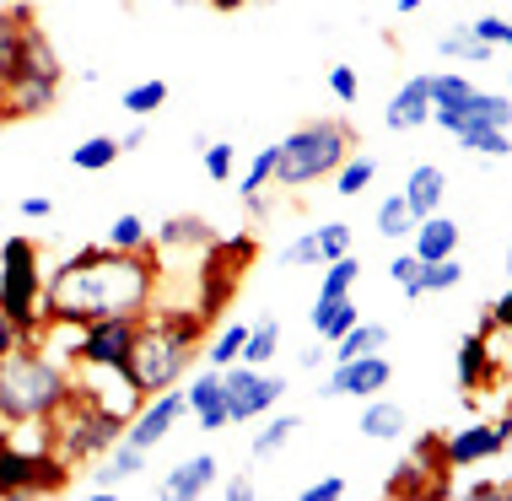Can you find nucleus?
I'll return each instance as SVG.
<instances>
[{
    "label": "nucleus",
    "instance_id": "nucleus-1",
    "mask_svg": "<svg viewBox=\"0 0 512 501\" xmlns=\"http://www.w3.org/2000/svg\"><path fill=\"white\" fill-rule=\"evenodd\" d=\"M157 302V259L151 248L124 254L108 243H87L81 254L54 264L44 275V324L81 329L92 318L146 313Z\"/></svg>",
    "mask_w": 512,
    "mask_h": 501
},
{
    "label": "nucleus",
    "instance_id": "nucleus-2",
    "mask_svg": "<svg viewBox=\"0 0 512 501\" xmlns=\"http://www.w3.org/2000/svg\"><path fill=\"white\" fill-rule=\"evenodd\" d=\"M76 378L60 356H49L38 340H22L17 351L0 361V426H49L54 415L71 405Z\"/></svg>",
    "mask_w": 512,
    "mask_h": 501
},
{
    "label": "nucleus",
    "instance_id": "nucleus-3",
    "mask_svg": "<svg viewBox=\"0 0 512 501\" xmlns=\"http://www.w3.org/2000/svg\"><path fill=\"white\" fill-rule=\"evenodd\" d=\"M356 151V130L345 119H313L275 146V184L308 189L318 178H335V167Z\"/></svg>",
    "mask_w": 512,
    "mask_h": 501
},
{
    "label": "nucleus",
    "instance_id": "nucleus-4",
    "mask_svg": "<svg viewBox=\"0 0 512 501\" xmlns=\"http://www.w3.org/2000/svg\"><path fill=\"white\" fill-rule=\"evenodd\" d=\"M124 426H130V415L108 410V405H98V399H87L76 388L71 405L49 421V442H54V453L76 469V464H87V458H103L124 437Z\"/></svg>",
    "mask_w": 512,
    "mask_h": 501
},
{
    "label": "nucleus",
    "instance_id": "nucleus-5",
    "mask_svg": "<svg viewBox=\"0 0 512 501\" xmlns=\"http://www.w3.org/2000/svg\"><path fill=\"white\" fill-rule=\"evenodd\" d=\"M0 308L22 329V340H38V329H44V270H38L33 238L0 243Z\"/></svg>",
    "mask_w": 512,
    "mask_h": 501
},
{
    "label": "nucleus",
    "instance_id": "nucleus-6",
    "mask_svg": "<svg viewBox=\"0 0 512 501\" xmlns=\"http://www.w3.org/2000/svg\"><path fill=\"white\" fill-rule=\"evenodd\" d=\"M71 485V464L54 442H6L0 437V501L17 496H60Z\"/></svg>",
    "mask_w": 512,
    "mask_h": 501
},
{
    "label": "nucleus",
    "instance_id": "nucleus-7",
    "mask_svg": "<svg viewBox=\"0 0 512 501\" xmlns=\"http://www.w3.org/2000/svg\"><path fill=\"white\" fill-rule=\"evenodd\" d=\"M200 345L178 340L173 329H162L157 318H141V340H135V356H130V383L141 388V394H162V388H178L189 372V361H195Z\"/></svg>",
    "mask_w": 512,
    "mask_h": 501
},
{
    "label": "nucleus",
    "instance_id": "nucleus-8",
    "mask_svg": "<svg viewBox=\"0 0 512 501\" xmlns=\"http://www.w3.org/2000/svg\"><path fill=\"white\" fill-rule=\"evenodd\" d=\"M141 318L146 313H119V318H92V324L76 329L71 340V356L76 367H98V372H124L130 378V356H135V340H141Z\"/></svg>",
    "mask_w": 512,
    "mask_h": 501
},
{
    "label": "nucleus",
    "instance_id": "nucleus-9",
    "mask_svg": "<svg viewBox=\"0 0 512 501\" xmlns=\"http://www.w3.org/2000/svg\"><path fill=\"white\" fill-rule=\"evenodd\" d=\"M221 378H227V410H232V421H259V415H270L286 399V378H281V372H270V367L232 361V367H221Z\"/></svg>",
    "mask_w": 512,
    "mask_h": 501
},
{
    "label": "nucleus",
    "instance_id": "nucleus-10",
    "mask_svg": "<svg viewBox=\"0 0 512 501\" xmlns=\"http://www.w3.org/2000/svg\"><path fill=\"white\" fill-rule=\"evenodd\" d=\"M394 383V361L383 356V351H372V356H351V361H335V367L324 372V399H372V394H383V388Z\"/></svg>",
    "mask_w": 512,
    "mask_h": 501
},
{
    "label": "nucleus",
    "instance_id": "nucleus-11",
    "mask_svg": "<svg viewBox=\"0 0 512 501\" xmlns=\"http://www.w3.org/2000/svg\"><path fill=\"white\" fill-rule=\"evenodd\" d=\"M189 415V399H184V388H162V394H151L141 410L130 415V426H124V437L135 442V448H162V442L173 437V426Z\"/></svg>",
    "mask_w": 512,
    "mask_h": 501
},
{
    "label": "nucleus",
    "instance_id": "nucleus-12",
    "mask_svg": "<svg viewBox=\"0 0 512 501\" xmlns=\"http://www.w3.org/2000/svg\"><path fill=\"white\" fill-rule=\"evenodd\" d=\"M54 92H60V76L44 71H17L0 87V124H17V119H38L54 108Z\"/></svg>",
    "mask_w": 512,
    "mask_h": 501
},
{
    "label": "nucleus",
    "instance_id": "nucleus-13",
    "mask_svg": "<svg viewBox=\"0 0 512 501\" xmlns=\"http://www.w3.org/2000/svg\"><path fill=\"white\" fill-rule=\"evenodd\" d=\"M512 442L502 437V426L496 421H469L459 426L453 437H442V453H448V469H480L491 464V458H502Z\"/></svg>",
    "mask_w": 512,
    "mask_h": 501
},
{
    "label": "nucleus",
    "instance_id": "nucleus-14",
    "mask_svg": "<svg viewBox=\"0 0 512 501\" xmlns=\"http://www.w3.org/2000/svg\"><path fill=\"white\" fill-rule=\"evenodd\" d=\"M453 378H459L464 394H486V388L502 383V361L491 351V334L475 329L459 340V356H453Z\"/></svg>",
    "mask_w": 512,
    "mask_h": 501
},
{
    "label": "nucleus",
    "instance_id": "nucleus-15",
    "mask_svg": "<svg viewBox=\"0 0 512 501\" xmlns=\"http://www.w3.org/2000/svg\"><path fill=\"white\" fill-rule=\"evenodd\" d=\"M432 119H437L448 135L469 130V124H496V130H512V97H502V92H480V87H475L459 108H432Z\"/></svg>",
    "mask_w": 512,
    "mask_h": 501
},
{
    "label": "nucleus",
    "instance_id": "nucleus-16",
    "mask_svg": "<svg viewBox=\"0 0 512 501\" xmlns=\"http://www.w3.org/2000/svg\"><path fill=\"white\" fill-rule=\"evenodd\" d=\"M383 496H389V501H448L453 496V480L437 475V469H426L421 458H405V464L389 469Z\"/></svg>",
    "mask_w": 512,
    "mask_h": 501
},
{
    "label": "nucleus",
    "instance_id": "nucleus-17",
    "mask_svg": "<svg viewBox=\"0 0 512 501\" xmlns=\"http://www.w3.org/2000/svg\"><path fill=\"white\" fill-rule=\"evenodd\" d=\"M184 399H189V421H195L200 431L232 426V410H227V378H221L216 367H205L200 378L184 388Z\"/></svg>",
    "mask_w": 512,
    "mask_h": 501
},
{
    "label": "nucleus",
    "instance_id": "nucleus-18",
    "mask_svg": "<svg viewBox=\"0 0 512 501\" xmlns=\"http://www.w3.org/2000/svg\"><path fill=\"white\" fill-rule=\"evenodd\" d=\"M410 254L421 259V264H437V259H448V254H459V221L453 216H421L415 221V232H410Z\"/></svg>",
    "mask_w": 512,
    "mask_h": 501
},
{
    "label": "nucleus",
    "instance_id": "nucleus-19",
    "mask_svg": "<svg viewBox=\"0 0 512 501\" xmlns=\"http://www.w3.org/2000/svg\"><path fill=\"white\" fill-rule=\"evenodd\" d=\"M426 119H432V87H426V76H410L405 87L389 97L383 124H389V130H421Z\"/></svg>",
    "mask_w": 512,
    "mask_h": 501
},
{
    "label": "nucleus",
    "instance_id": "nucleus-20",
    "mask_svg": "<svg viewBox=\"0 0 512 501\" xmlns=\"http://www.w3.org/2000/svg\"><path fill=\"white\" fill-rule=\"evenodd\" d=\"M33 6H0V87L22 71V49H27V27H33Z\"/></svg>",
    "mask_w": 512,
    "mask_h": 501
},
{
    "label": "nucleus",
    "instance_id": "nucleus-21",
    "mask_svg": "<svg viewBox=\"0 0 512 501\" xmlns=\"http://www.w3.org/2000/svg\"><path fill=\"white\" fill-rule=\"evenodd\" d=\"M216 458L211 453H195V458H184L178 469H168V480H162V496L168 501H200L205 491L216 485Z\"/></svg>",
    "mask_w": 512,
    "mask_h": 501
},
{
    "label": "nucleus",
    "instance_id": "nucleus-22",
    "mask_svg": "<svg viewBox=\"0 0 512 501\" xmlns=\"http://www.w3.org/2000/svg\"><path fill=\"white\" fill-rule=\"evenodd\" d=\"M141 469H146V448H135L130 437H119L114 448L103 453V464L92 469V496H108L119 480H135Z\"/></svg>",
    "mask_w": 512,
    "mask_h": 501
},
{
    "label": "nucleus",
    "instance_id": "nucleus-23",
    "mask_svg": "<svg viewBox=\"0 0 512 501\" xmlns=\"http://www.w3.org/2000/svg\"><path fill=\"white\" fill-rule=\"evenodd\" d=\"M399 194H405V205L415 211V221H421V216H437V211H442V194H448V173H442L437 162H421V167L405 178V189H399Z\"/></svg>",
    "mask_w": 512,
    "mask_h": 501
},
{
    "label": "nucleus",
    "instance_id": "nucleus-24",
    "mask_svg": "<svg viewBox=\"0 0 512 501\" xmlns=\"http://www.w3.org/2000/svg\"><path fill=\"white\" fill-rule=\"evenodd\" d=\"M362 437L367 442H399L410 431V415H405V405H394V399H383V394H372L367 405H362Z\"/></svg>",
    "mask_w": 512,
    "mask_h": 501
},
{
    "label": "nucleus",
    "instance_id": "nucleus-25",
    "mask_svg": "<svg viewBox=\"0 0 512 501\" xmlns=\"http://www.w3.org/2000/svg\"><path fill=\"white\" fill-rule=\"evenodd\" d=\"M362 324V308H356L351 297H318L313 302V329H318V340L324 345H335L345 329H356Z\"/></svg>",
    "mask_w": 512,
    "mask_h": 501
},
{
    "label": "nucleus",
    "instance_id": "nucleus-26",
    "mask_svg": "<svg viewBox=\"0 0 512 501\" xmlns=\"http://www.w3.org/2000/svg\"><path fill=\"white\" fill-rule=\"evenodd\" d=\"M383 345H389V329L383 324H356V329H345L335 345H329V361H351V356H372V351H383Z\"/></svg>",
    "mask_w": 512,
    "mask_h": 501
},
{
    "label": "nucleus",
    "instance_id": "nucleus-27",
    "mask_svg": "<svg viewBox=\"0 0 512 501\" xmlns=\"http://www.w3.org/2000/svg\"><path fill=\"white\" fill-rule=\"evenodd\" d=\"M151 243L157 248H205L211 243V227H205L200 216H168L157 232H151Z\"/></svg>",
    "mask_w": 512,
    "mask_h": 501
},
{
    "label": "nucleus",
    "instance_id": "nucleus-28",
    "mask_svg": "<svg viewBox=\"0 0 512 501\" xmlns=\"http://www.w3.org/2000/svg\"><path fill=\"white\" fill-rule=\"evenodd\" d=\"M437 54H448V60H459V65H486L491 60V44H480L475 33H469V22L464 27H453V33H442L437 38Z\"/></svg>",
    "mask_w": 512,
    "mask_h": 501
},
{
    "label": "nucleus",
    "instance_id": "nucleus-29",
    "mask_svg": "<svg viewBox=\"0 0 512 501\" xmlns=\"http://www.w3.org/2000/svg\"><path fill=\"white\" fill-rule=\"evenodd\" d=\"M356 281H362V259H356V248H351V254H340V259H329V264H324L318 297H351Z\"/></svg>",
    "mask_w": 512,
    "mask_h": 501
},
{
    "label": "nucleus",
    "instance_id": "nucleus-30",
    "mask_svg": "<svg viewBox=\"0 0 512 501\" xmlns=\"http://www.w3.org/2000/svg\"><path fill=\"white\" fill-rule=\"evenodd\" d=\"M297 415H270V421L265 426H259V437L254 442H248V453H254L259 458V464H265V458H275V453H281L286 448V442H292L297 437Z\"/></svg>",
    "mask_w": 512,
    "mask_h": 501
},
{
    "label": "nucleus",
    "instance_id": "nucleus-31",
    "mask_svg": "<svg viewBox=\"0 0 512 501\" xmlns=\"http://www.w3.org/2000/svg\"><path fill=\"white\" fill-rule=\"evenodd\" d=\"M275 351H281V324L275 318H265V324H248V340H243V356L248 367H270Z\"/></svg>",
    "mask_w": 512,
    "mask_h": 501
},
{
    "label": "nucleus",
    "instance_id": "nucleus-32",
    "mask_svg": "<svg viewBox=\"0 0 512 501\" xmlns=\"http://www.w3.org/2000/svg\"><path fill=\"white\" fill-rule=\"evenodd\" d=\"M124 157V146L114 141V135H92V141H81L71 151V167H81V173H103V167H114Z\"/></svg>",
    "mask_w": 512,
    "mask_h": 501
},
{
    "label": "nucleus",
    "instance_id": "nucleus-33",
    "mask_svg": "<svg viewBox=\"0 0 512 501\" xmlns=\"http://www.w3.org/2000/svg\"><path fill=\"white\" fill-rule=\"evenodd\" d=\"M372 178H378V162L372 157H362V151H351V157H345L340 167H335V194H345V200H356V194H362Z\"/></svg>",
    "mask_w": 512,
    "mask_h": 501
},
{
    "label": "nucleus",
    "instance_id": "nucleus-34",
    "mask_svg": "<svg viewBox=\"0 0 512 501\" xmlns=\"http://www.w3.org/2000/svg\"><path fill=\"white\" fill-rule=\"evenodd\" d=\"M265 184H275V146L254 151V162H248V173H243V184H238L248 211H259V194H265Z\"/></svg>",
    "mask_w": 512,
    "mask_h": 501
},
{
    "label": "nucleus",
    "instance_id": "nucleus-35",
    "mask_svg": "<svg viewBox=\"0 0 512 501\" xmlns=\"http://www.w3.org/2000/svg\"><path fill=\"white\" fill-rule=\"evenodd\" d=\"M378 232L389 243H410V232H415V211L405 205V194H389V200L378 205Z\"/></svg>",
    "mask_w": 512,
    "mask_h": 501
},
{
    "label": "nucleus",
    "instance_id": "nucleus-36",
    "mask_svg": "<svg viewBox=\"0 0 512 501\" xmlns=\"http://www.w3.org/2000/svg\"><path fill=\"white\" fill-rule=\"evenodd\" d=\"M459 146L475 157H512L507 130H496V124H469V130H459Z\"/></svg>",
    "mask_w": 512,
    "mask_h": 501
},
{
    "label": "nucleus",
    "instance_id": "nucleus-37",
    "mask_svg": "<svg viewBox=\"0 0 512 501\" xmlns=\"http://www.w3.org/2000/svg\"><path fill=\"white\" fill-rule=\"evenodd\" d=\"M119 103H124V114H130V119H151L162 103H168V81H135Z\"/></svg>",
    "mask_w": 512,
    "mask_h": 501
},
{
    "label": "nucleus",
    "instance_id": "nucleus-38",
    "mask_svg": "<svg viewBox=\"0 0 512 501\" xmlns=\"http://www.w3.org/2000/svg\"><path fill=\"white\" fill-rule=\"evenodd\" d=\"M243 340H248V324H227L216 334V340H205V367H232V361L243 356Z\"/></svg>",
    "mask_w": 512,
    "mask_h": 501
},
{
    "label": "nucleus",
    "instance_id": "nucleus-39",
    "mask_svg": "<svg viewBox=\"0 0 512 501\" xmlns=\"http://www.w3.org/2000/svg\"><path fill=\"white\" fill-rule=\"evenodd\" d=\"M103 243H108V248H124V254H141V248H151V227L130 211V216H119L114 227H108Z\"/></svg>",
    "mask_w": 512,
    "mask_h": 501
},
{
    "label": "nucleus",
    "instance_id": "nucleus-40",
    "mask_svg": "<svg viewBox=\"0 0 512 501\" xmlns=\"http://www.w3.org/2000/svg\"><path fill=\"white\" fill-rule=\"evenodd\" d=\"M426 87H432V108H459L469 92H475V81L459 76V71H437V76H426Z\"/></svg>",
    "mask_w": 512,
    "mask_h": 501
},
{
    "label": "nucleus",
    "instance_id": "nucleus-41",
    "mask_svg": "<svg viewBox=\"0 0 512 501\" xmlns=\"http://www.w3.org/2000/svg\"><path fill=\"white\" fill-rule=\"evenodd\" d=\"M459 281H464L459 254H448V259H437V264H421V297H432V291H453Z\"/></svg>",
    "mask_w": 512,
    "mask_h": 501
},
{
    "label": "nucleus",
    "instance_id": "nucleus-42",
    "mask_svg": "<svg viewBox=\"0 0 512 501\" xmlns=\"http://www.w3.org/2000/svg\"><path fill=\"white\" fill-rule=\"evenodd\" d=\"M389 281H394L399 291H405L410 302H421V259H415L410 248H405V254H394V259H389Z\"/></svg>",
    "mask_w": 512,
    "mask_h": 501
},
{
    "label": "nucleus",
    "instance_id": "nucleus-43",
    "mask_svg": "<svg viewBox=\"0 0 512 501\" xmlns=\"http://www.w3.org/2000/svg\"><path fill=\"white\" fill-rule=\"evenodd\" d=\"M313 238H318V254H324V264L340 259V254H351V227H345V221H324Z\"/></svg>",
    "mask_w": 512,
    "mask_h": 501
},
{
    "label": "nucleus",
    "instance_id": "nucleus-44",
    "mask_svg": "<svg viewBox=\"0 0 512 501\" xmlns=\"http://www.w3.org/2000/svg\"><path fill=\"white\" fill-rule=\"evenodd\" d=\"M469 33H475L480 44H491V49H512V22L507 17H491V11L469 22Z\"/></svg>",
    "mask_w": 512,
    "mask_h": 501
},
{
    "label": "nucleus",
    "instance_id": "nucleus-45",
    "mask_svg": "<svg viewBox=\"0 0 512 501\" xmlns=\"http://www.w3.org/2000/svg\"><path fill=\"white\" fill-rule=\"evenodd\" d=\"M410 458H421L426 469H437V475H453V469H448V453H442V437H437V431H421V437L410 442Z\"/></svg>",
    "mask_w": 512,
    "mask_h": 501
},
{
    "label": "nucleus",
    "instance_id": "nucleus-46",
    "mask_svg": "<svg viewBox=\"0 0 512 501\" xmlns=\"http://www.w3.org/2000/svg\"><path fill=\"white\" fill-rule=\"evenodd\" d=\"M200 162H205V173H211L216 184H227V178H232V162H238V151H232L227 141H205Z\"/></svg>",
    "mask_w": 512,
    "mask_h": 501
},
{
    "label": "nucleus",
    "instance_id": "nucleus-47",
    "mask_svg": "<svg viewBox=\"0 0 512 501\" xmlns=\"http://www.w3.org/2000/svg\"><path fill=\"white\" fill-rule=\"evenodd\" d=\"M281 264L286 270H302V264H324V254H318V238L313 232H302V238H292L281 248Z\"/></svg>",
    "mask_w": 512,
    "mask_h": 501
},
{
    "label": "nucleus",
    "instance_id": "nucleus-48",
    "mask_svg": "<svg viewBox=\"0 0 512 501\" xmlns=\"http://www.w3.org/2000/svg\"><path fill=\"white\" fill-rule=\"evenodd\" d=\"M453 496H464V501H512V480H469Z\"/></svg>",
    "mask_w": 512,
    "mask_h": 501
},
{
    "label": "nucleus",
    "instance_id": "nucleus-49",
    "mask_svg": "<svg viewBox=\"0 0 512 501\" xmlns=\"http://www.w3.org/2000/svg\"><path fill=\"white\" fill-rule=\"evenodd\" d=\"M480 329H486V334H512V286H507L502 297H496L491 308H486V318H480Z\"/></svg>",
    "mask_w": 512,
    "mask_h": 501
},
{
    "label": "nucleus",
    "instance_id": "nucleus-50",
    "mask_svg": "<svg viewBox=\"0 0 512 501\" xmlns=\"http://www.w3.org/2000/svg\"><path fill=\"white\" fill-rule=\"evenodd\" d=\"M329 92H335L340 103H356V97H362V76H356L351 65H335V71H329Z\"/></svg>",
    "mask_w": 512,
    "mask_h": 501
},
{
    "label": "nucleus",
    "instance_id": "nucleus-51",
    "mask_svg": "<svg viewBox=\"0 0 512 501\" xmlns=\"http://www.w3.org/2000/svg\"><path fill=\"white\" fill-rule=\"evenodd\" d=\"M345 491H351V480H345V475H324L318 485H308V491H302V501H340Z\"/></svg>",
    "mask_w": 512,
    "mask_h": 501
},
{
    "label": "nucleus",
    "instance_id": "nucleus-52",
    "mask_svg": "<svg viewBox=\"0 0 512 501\" xmlns=\"http://www.w3.org/2000/svg\"><path fill=\"white\" fill-rule=\"evenodd\" d=\"M17 345H22V329L6 318V308H0V361H6L11 351H17Z\"/></svg>",
    "mask_w": 512,
    "mask_h": 501
},
{
    "label": "nucleus",
    "instance_id": "nucleus-53",
    "mask_svg": "<svg viewBox=\"0 0 512 501\" xmlns=\"http://www.w3.org/2000/svg\"><path fill=\"white\" fill-rule=\"evenodd\" d=\"M22 216H27V221H44V216H54V200H49V194H27V200H22Z\"/></svg>",
    "mask_w": 512,
    "mask_h": 501
},
{
    "label": "nucleus",
    "instance_id": "nucleus-54",
    "mask_svg": "<svg viewBox=\"0 0 512 501\" xmlns=\"http://www.w3.org/2000/svg\"><path fill=\"white\" fill-rule=\"evenodd\" d=\"M221 496H227V501H254V485H248L243 475H232L227 485H221Z\"/></svg>",
    "mask_w": 512,
    "mask_h": 501
},
{
    "label": "nucleus",
    "instance_id": "nucleus-55",
    "mask_svg": "<svg viewBox=\"0 0 512 501\" xmlns=\"http://www.w3.org/2000/svg\"><path fill=\"white\" fill-rule=\"evenodd\" d=\"M119 146H124V151H141V146H146V124H135L130 135H119Z\"/></svg>",
    "mask_w": 512,
    "mask_h": 501
},
{
    "label": "nucleus",
    "instance_id": "nucleus-56",
    "mask_svg": "<svg viewBox=\"0 0 512 501\" xmlns=\"http://www.w3.org/2000/svg\"><path fill=\"white\" fill-rule=\"evenodd\" d=\"M324 361H329V345H318V351H308V356H302V372H318Z\"/></svg>",
    "mask_w": 512,
    "mask_h": 501
},
{
    "label": "nucleus",
    "instance_id": "nucleus-57",
    "mask_svg": "<svg viewBox=\"0 0 512 501\" xmlns=\"http://www.w3.org/2000/svg\"><path fill=\"white\" fill-rule=\"evenodd\" d=\"M421 6H426V0H394V11H399V17H415Z\"/></svg>",
    "mask_w": 512,
    "mask_h": 501
},
{
    "label": "nucleus",
    "instance_id": "nucleus-58",
    "mask_svg": "<svg viewBox=\"0 0 512 501\" xmlns=\"http://www.w3.org/2000/svg\"><path fill=\"white\" fill-rule=\"evenodd\" d=\"M205 6H211V11H243L248 0H205Z\"/></svg>",
    "mask_w": 512,
    "mask_h": 501
},
{
    "label": "nucleus",
    "instance_id": "nucleus-59",
    "mask_svg": "<svg viewBox=\"0 0 512 501\" xmlns=\"http://www.w3.org/2000/svg\"><path fill=\"white\" fill-rule=\"evenodd\" d=\"M507 275H512V243H507Z\"/></svg>",
    "mask_w": 512,
    "mask_h": 501
},
{
    "label": "nucleus",
    "instance_id": "nucleus-60",
    "mask_svg": "<svg viewBox=\"0 0 512 501\" xmlns=\"http://www.w3.org/2000/svg\"><path fill=\"white\" fill-rule=\"evenodd\" d=\"M507 87H512V71H507Z\"/></svg>",
    "mask_w": 512,
    "mask_h": 501
}]
</instances>
